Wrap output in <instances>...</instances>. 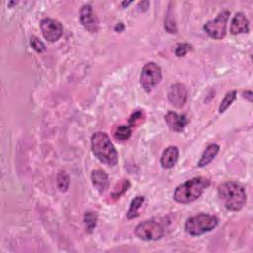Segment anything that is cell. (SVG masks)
Segmentation results:
<instances>
[{"label": "cell", "instance_id": "cell-12", "mask_svg": "<svg viewBox=\"0 0 253 253\" xmlns=\"http://www.w3.org/2000/svg\"><path fill=\"white\" fill-rule=\"evenodd\" d=\"M249 31V22L243 13H236L231 21L230 33L237 35L241 33H247Z\"/></svg>", "mask_w": 253, "mask_h": 253}, {"label": "cell", "instance_id": "cell-16", "mask_svg": "<svg viewBox=\"0 0 253 253\" xmlns=\"http://www.w3.org/2000/svg\"><path fill=\"white\" fill-rule=\"evenodd\" d=\"M143 202H144V197L143 196H137L131 201L130 206H129V210L126 212V217L128 219H132V218L138 216V209L140 208V206L142 205Z\"/></svg>", "mask_w": 253, "mask_h": 253}, {"label": "cell", "instance_id": "cell-3", "mask_svg": "<svg viewBox=\"0 0 253 253\" xmlns=\"http://www.w3.org/2000/svg\"><path fill=\"white\" fill-rule=\"evenodd\" d=\"M210 181L203 177L190 179L179 185L174 192V200L180 204H188L197 200L208 188Z\"/></svg>", "mask_w": 253, "mask_h": 253}, {"label": "cell", "instance_id": "cell-21", "mask_svg": "<svg viewBox=\"0 0 253 253\" xmlns=\"http://www.w3.org/2000/svg\"><path fill=\"white\" fill-rule=\"evenodd\" d=\"M84 223L86 226V229L89 232H92L93 229L96 227L97 224V215L95 212L88 211L84 215Z\"/></svg>", "mask_w": 253, "mask_h": 253}, {"label": "cell", "instance_id": "cell-1", "mask_svg": "<svg viewBox=\"0 0 253 253\" xmlns=\"http://www.w3.org/2000/svg\"><path fill=\"white\" fill-rule=\"evenodd\" d=\"M218 197L223 206L233 211L243 208L246 203V193L244 188L237 182L228 181L218 186Z\"/></svg>", "mask_w": 253, "mask_h": 253}, {"label": "cell", "instance_id": "cell-14", "mask_svg": "<svg viewBox=\"0 0 253 253\" xmlns=\"http://www.w3.org/2000/svg\"><path fill=\"white\" fill-rule=\"evenodd\" d=\"M179 157V149L176 146H169L167 147L160 158V163L163 168H172Z\"/></svg>", "mask_w": 253, "mask_h": 253}, {"label": "cell", "instance_id": "cell-20", "mask_svg": "<svg viewBox=\"0 0 253 253\" xmlns=\"http://www.w3.org/2000/svg\"><path fill=\"white\" fill-rule=\"evenodd\" d=\"M235 99H236V92L235 91H231V92L226 93V95L224 96L223 100L220 103V106H219V109H218L219 113L225 112L229 108V106L234 102Z\"/></svg>", "mask_w": 253, "mask_h": 253}, {"label": "cell", "instance_id": "cell-13", "mask_svg": "<svg viewBox=\"0 0 253 253\" xmlns=\"http://www.w3.org/2000/svg\"><path fill=\"white\" fill-rule=\"evenodd\" d=\"M91 180L93 186L98 190L99 193H104L109 187V178L105 171L101 169H96L92 171Z\"/></svg>", "mask_w": 253, "mask_h": 253}, {"label": "cell", "instance_id": "cell-6", "mask_svg": "<svg viewBox=\"0 0 253 253\" xmlns=\"http://www.w3.org/2000/svg\"><path fill=\"white\" fill-rule=\"evenodd\" d=\"M230 12L227 10H222L221 12H219L214 20L208 21L204 25L205 32L212 39H222L226 34V24Z\"/></svg>", "mask_w": 253, "mask_h": 253}, {"label": "cell", "instance_id": "cell-19", "mask_svg": "<svg viewBox=\"0 0 253 253\" xmlns=\"http://www.w3.org/2000/svg\"><path fill=\"white\" fill-rule=\"evenodd\" d=\"M57 188L60 192H66L68 187H69V183H70V179L69 176L66 174V172L64 171H60L57 174Z\"/></svg>", "mask_w": 253, "mask_h": 253}, {"label": "cell", "instance_id": "cell-17", "mask_svg": "<svg viewBox=\"0 0 253 253\" xmlns=\"http://www.w3.org/2000/svg\"><path fill=\"white\" fill-rule=\"evenodd\" d=\"M132 133V129H131V126H125V125H122V126H119L115 132H114V136L116 139L118 140H121V141H124V140H126L130 137Z\"/></svg>", "mask_w": 253, "mask_h": 253}, {"label": "cell", "instance_id": "cell-5", "mask_svg": "<svg viewBox=\"0 0 253 253\" xmlns=\"http://www.w3.org/2000/svg\"><path fill=\"white\" fill-rule=\"evenodd\" d=\"M134 233L142 240H157L164 235L165 228L162 222L151 219L139 223L135 227Z\"/></svg>", "mask_w": 253, "mask_h": 253}, {"label": "cell", "instance_id": "cell-25", "mask_svg": "<svg viewBox=\"0 0 253 253\" xmlns=\"http://www.w3.org/2000/svg\"><path fill=\"white\" fill-rule=\"evenodd\" d=\"M191 49V45L187 44V43H183V44H178L176 49H175V54L177 56H184L189 50Z\"/></svg>", "mask_w": 253, "mask_h": 253}, {"label": "cell", "instance_id": "cell-22", "mask_svg": "<svg viewBox=\"0 0 253 253\" xmlns=\"http://www.w3.org/2000/svg\"><path fill=\"white\" fill-rule=\"evenodd\" d=\"M141 122H143V113L140 110L135 111L129 118L128 123H129V126H136L138 124H140Z\"/></svg>", "mask_w": 253, "mask_h": 253}, {"label": "cell", "instance_id": "cell-8", "mask_svg": "<svg viewBox=\"0 0 253 253\" xmlns=\"http://www.w3.org/2000/svg\"><path fill=\"white\" fill-rule=\"evenodd\" d=\"M41 30L43 37L49 42L57 41L63 33L60 22L50 18H45L41 22Z\"/></svg>", "mask_w": 253, "mask_h": 253}, {"label": "cell", "instance_id": "cell-28", "mask_svg": "<svg viewBox=\"0 0 253 253\" xmlns=\"http://www.w3.org/2000/svg\"><path fill=\"white\" fill-rule=\"evenodd\" d=\"M129 4H131V1H128V2H126V1H125V2L122 3L123 6H127V5H129Z\"/></svg>", "mask_w": 253, "mask_h": 253}, {"label": "cell", "instance_id": "cell-26", "mask_svg": "<svg viewBox=\"0 0 253 253\" xmlns=\"http://www.w3.org/2000/svg\"><path fill=\"white\" fill-rule=\"evenodd\" d=\"M243 97L246 98L249 102H252V97H253V95H252V92H251V91H245V92L243 93Z\"/></svg>", "mask_w": 253, "mask_h": 253}, {"label": "cell", "instance_id": "cell-23", "mask_svg": "<svg viewBox=\"0 0 253 253\" xmlns=\"http://www.w3.org/2000/svg\"><path fill=\"white\" fill-rule=\"evenodd\" d=\"M128 187H129V181H128V180H125V181L121 182V183H120V189H119V190H118V189H115L114 192L111 194V197L114 198V199L120 198V196H121L123 193H125V192L128 189Z\"/></svg>", "mask_w": 253, "mask_h": 253}, {"label": "cell", "instance_id": "cell-27", "mask_svg": "<svg viewBox=\"0 0 253 253\" xmlns=\"http://www.w3.org/2000/svg\"><path fill=\"white\" fill-rule=\"evenodd\" d=\"M115 30L116 31H119V32H121V31H123L124 30V25L122 24V23H120V24H118L116 27H115Z\"/></svg>", "mask_w": 253, "mask_h": 253}, {"label": "cell", "instance_id": "cell-11", "mask_svg": "<svg viewBox=\"0 0 253 253\" xmlns=\"http://www.w3.org/2000/svg\"><path fill=\"white\" fill-rule=\"evenodd\" d=\"M165 123L167 124L168 127L173 130V131H177L180 132L184 129L185 126L188 124V120L186 118V116L184 115H179L175 112H168L165 116Z\"/></svg>", "mask_w": 253, "mask_h": 253}, {"label": "cell", "instance_id": "cell-18", "mask_svg": "<svg viewBox=\"0 0 253 253\" xmlns=\"http://www.w3.org/2000/svg\"><path fill=\"white\" fill-rule=\"evenodd\" d=\"M164 28L167 32L169 33H177V26H176V21L174 18L173 11L171 7L169 6V9L166 13L165 16V21H164Z\"/></svg>", "mask_w": 253, "mask_h": 253}, {"label": "cell", "instance_id": "cell-7", "mask_svg": "<svg viewBox=\"0 0 253 253\" xmlns=\"http://www.w3.org/2000/svg\"><path fill=\"white\" fill-rule=\"evenodd\" d=\"M161 68L155 62L146 63L140 74V84L145 92H150L161 80Z\"/></svg>", "mask_w": 253, "mask_h": 253}, {"label": "cell", "instance_id": "cell-9", "mask_svg": "<svg viewBox=\"0 0 253 253\" xmlns=\"http://www.w3.org/2000/svg\"><path fill=\"white\" fill-rule=\"evenodd\" d=\"M80 22L82 26L91 33H96L99 28V21L91 5H84L80 10Z\"/></svg>", "mask_w": 253, "mask_h": 253}, {"label": "cell", "instance_id": "cell-15", "mask_svg": "<svg viewBox=\"0 0 253 253\" xmlns=\"http://www.w3.org/2000/svg\"><path fill=\"white\" fill-rule=\"evenodd\" d=\"M219 151V146L215 143H211L207 146V148L204 150L200 160L198 161V166L199 167H204L211 163L213 158L216 156V154Z\"/></svg>", "mask_w": 253, "mask_h": 253}, {"label": "cell", "instance_id": "cell-24", "mask_svg": "<svg viewBox=\"0 0 253 253\" xmlns=\"http://www.w3.org/2000/svg\"><path fill=\"white\" fill-rule=\"evenodd\" d=\"M31 45L37 52H42L45 50L44 43L42 41H40L37 37L31 38Z\"/></svg>", "mask_w": 253, "mask_h": 253}, {"label": "cell", "instance_id": "cell-10", "mask_svg": "<svg viewBox=\"0 0 253 253\" xmlns=\"http://www.w3.org/2000/svg\"><path fill=\"white\" fill-rule=\"evenodd\" d=\"M187 95L188 92L185 85L182 83H175L172 84L169 88L168 100L173 106L182 108L187 101Z\"/></svg>", "mask_w": 253, "mask_h": 253}, {"label": "cell", "instance_id": "cell-2", "mask_svg": "<svg viewBox=\"0 0 253 253\" xmlns=\"http://www.w3.org/2000/svg\"><path fill=\"white\" fill-rule=\"evenodd\" d=\"M91 147L93 153L101 162L108 165L117 164L118 153L107 133L101 131L94 133L91 138Z\"/></svg>", "mask_w": 253, "mask_h": 253}, {"label": "cell", "instance_id": "cell-4", "mask_svg": "<svg viewBox=\"0 0 253 253\" xmlns=\"http://www.w3.org/2000/svg\"><path fill=\"white\" fill-rule=\"evenodd\" d=\"M218 223V219L210 214L200 213L187 219L185 223V230L193 236H198L212 230Z\"/></svg>", "mask_w": 253, "mask_h": 253}]
</instances>
